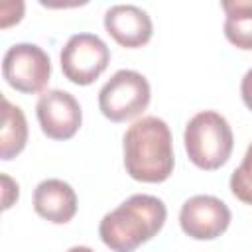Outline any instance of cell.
Here are the masks:
<instances>
[{
  "label": "cell",
  "mask_w": 252,
  "mask_h": 252,
  "mask_svg": "<svg viewBox=\"0 0 252 252\" xmlns=\"http://www.w3.org/2000/svg\"><path fill=\"white\" fill-rule=\"evenodd\" d=\"M67 252H94V250L89 248V246H71Z\"/></svg>",
  "instance_id": "cell-16"
},
{
  "label": "cell",
  "mask_w": 252,
  "mask_h": 252,
  "mask_svg": "<svg viewBox=\"0 0 252 252\" xmlns=\"http://www.w3.org/2000/svg\"><path fill=\"white\" fill-rule=\"evenodd\" d=\"M61 71L63 75L81 87L94 83L110 63L108 45L94 33H75L61 49Z\"/></svg>",
  "instance_id": "cell-5"
},
{
  "label": "cell",
  "mask_w": 252,
  "mask_h": 252,
  "mask_svg": "<svg viewBox=\"0 0 252 252\" xmlns=\"http://www.w3.org/2000/svg\"><path fill=\"white\" fill-rule=\"evenodd\" d=\"M224 37L238 49L252 51V0H224Z\"/></svg>",
  "instance_id": "cell-12"
},
{
  "label": "cell",
  "mask_w": 252,
  "mask_h": 252,
  "mask_svg": "<svg viewBox=\"0 0 252 252\" xmlns=\"http://www.w3.org/2000/svg\"><path fill=\"white\" fill-rule=\"evenodd\" d=\"M230 209L215 195H193L179 211L181 230L195 240H213L230 224Z\"/></svg>",
  "instance_id": "cell-8"
},
{
  "label": "cell",
  "mask_w": 252,
  "mask_h": 252,
  "mask_svg": "<svg viewBox=\"0 0 252 252\" xmlns=\"http://www.w3.org/2000/svg\"><path fill=\"white\" fill-rule=\"evenodd\" d=\"M18 183L8 177L6 173H2V209H10L14 201H18Z\"/></svg>",
  "instance_id": "cell-14"
},
{
  "label": "cell",
  "mask_w": 252,
  "mask_h": 252,
  "mask_svg": "<svg viewBox=\"0 0 252 252\" xmlns=\"http://www.w3.org/2000/svg\"><path fill=\"white\" fill-rule=\"evenodd\" d=\"M35 116L41 132L51 140L73 138L83 122V110L79 100L61 89L43 91L35 104Z\"/></svg>",
  "instance_id": "cell-7"
},
{
  "label": "cell",
  "mask_w": 252,
  "mask_h": 252,
  "mask_svg": "<svg viewBox=\"0 0 252 252\" xmlns=\"http://www.w3.org/2000/svg\"><path fill=\"white\" fill-rule=\"evenodd\" d=\"M240 96H242V102L246 104V108L252 110V67L244 73V77L240 81Z\"/></svg>",
  "instance_id": "cell-15"
},
{
  "label": "cell",
  "mask_w": 252,
  "mask_h": 252,
  "mask_svg": "<svg viewBox=\"0 0 252 252\" xmlns=\"http://www.w3.org/2000/svg\"><path fill=\"white\" fill-rule=\"evenodd\" d=\"M104 30L118 45L136 49L152 39L154 24L148 12L140 6L114 4L104 12Z\"/></svg>",
  "instance_id": "cell-9"
},
{
  "label": "cell",
  "mask_w": 252,
  "mask_h": 252,
  "mask_svg": "<svg viewBox=\"0 0 252 252\" xmlns=\"http://www.w3.org/2000/svg\"><path fill=\"white\" fill-rule=\"evenodd\" d=\"M28 142V122L20 106L12 104L6 96L2 98V130H0V158H16Z\"/></svg>",
  "instance_id": "cell-11"
},
{
  "label": "cell",
  "mask_w": 252,
  "mask_h": 252,
  "mask_svg": "<svg viewBox=\"0 0 252 252\" xmlns=\"http://www.w3.org/2000/svg\"><path fill=\"white\" fill-rule=\"evenodd\" d=\"M165 219L167 209L161 199L136 193L102 217L98 236L112 252H134L163 228Z\"/></svg>",
  "instance_id": "cell-2"
},
{
  "label": "cell",
  "mask_w": 252,
  "mask_h": 252,
  "mask_svg": "<svg viewBox=\"0 0 252 252\" xmlns=\"http://www.w3.org/2000/svg\"><path fill=\"white\" fill-rule=\"evenodd\" d=\"M126 173L142 183H161L173 173L175 156L165 120L142 116L132 122L122 138Z\"/></svg>",
  "instance_id": "cell-1"
},
{
  "label": "cell",
  "mask_w": 252,
  "mask_h": 252,
  "mask_svg": "<svg viewBox=\"0 0 252 252\" xmlns=\"http://www.w3.org/2000/svg\"><path fill=\"white\" fill-rule=\"evenodd\" d=\"M33 211L53 224H65L77 213V193L63 179H43L33 189Z\"/></svg>",
  "instance_id": "cell-10"
},
{
  "label": "cell",
  "mask_w": 252,
  "mask_h": 252,
  "mask_svg": "<svg viewBox=\"0 0 252 252\" xmlns=\"http://www.w3.org/2000/svg\"><path fill=\"white\" fill-rule=\"evenodd\" d=\"M228 185H230L232 195L238 201H242L246 205H252V144L248 146L240 165L232 171Z\"/></svg>",
  "instance_id": "cell-13"
},
{
  "label": "cell",
  "mask_w": 252,
  "mask_h": 252,
  "mask_svg": "<svg viewBox=\"0 0 252 252\" xmlns=\"http://www.w3.org/2000/svg\"><path fill=\"white\" fill-rule=\"evenodd\" d=\"M2 75L6 83L18 93L35 94L47 87L51 59L35 43H14L4 53Z\"/></svg>",
  "instance_id": "cell-6"
},
{
  "label": "cell",
  "mask_w": 252,
  "mask_h": 252,
  "mask_svg": "<svg viewBox=\"0 0 252 252\" xmlns=\"http://www.w3.org/2000/svg\"><path fill=\"white\" fill-rule=\"evenodd\" d=\"M152 98L148 79L134 69L116 71L98 91V108L110 122H126L140 116Z\"/></svg>",
  "instance_id": "cell-4"
},
{
  "label": "cell",
  "mask_w": 252,
  "mask_h": 252,
  "mask_svg": "<svg viewBox=\"0 0 252 252\" xmlns=\"http://www.w3.org/2000/svg\"><path fill=\"white\" fill-rule=\"evenodd\" d=\"M183 144L193 165L213 171L228 161L234 136L228 120L222 114L217 110H201L187 122Z\"/></svg>",
  "instance_id": "cell-3"
}]
</instances>
